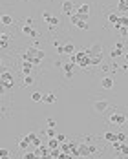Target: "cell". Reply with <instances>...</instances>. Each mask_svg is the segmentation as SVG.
Returning a JSON list of instances; mask_svg holds the SVG:
<instances>
[{
	"mask_svg": "<svg viewBox=\"0 0 128 159\" xmlns=\"http://www.w3.org/2000/svg\"><path fill=\"white\" fill-rule=\"evenodd\" d=\"M70 62H71V64H77L79 68H90V66H92V55H90V49L75 51L73 55H70Z\"/></svg>",
	"mask_w": 128,
	"mask_h": 159,
	"instance_id": "cell-1",
	"label": "cell"
},
{
	"mask_svg": "<svg viewBox=\"0 0 128 159\" xmlns=\"http://www.w3.org/2000/svg\"><path fill=\"white\" fill-rule=\"evenodd\" d=\"M46 57V53L42 51V49H38V48H27L24 53H22V59L24 60H27V62H31V64H38L42 59Z\"/></svg>",
	"mask_w": 128,
	"mask_h": 159,
	"instance_id": "cell-2",
	"label": "cell"
},
{
	"mask_svg": "<svg viewBox=\"0 0 128 159\" xmlns=\"http://www.w3.org/2000/svg\"><path fill=\"white\" fill-rule=\"evenodd\" d=\"M0 86H2V93L5 90H11L15 86V75L11 71H7V70H2V73H0Z\"/></svg>",
	"mask_w": 128,
	"mask_h": 159,
	"instance_id": "cell-3",
	"label": "cell"
},
{
	"mask_svg": "<svg viewBox=\"0 0 128 159\" xmlns=\"http://www.w3.org/2000/svg\"><path fill=\"white\" fill-rule=\"evenodd\" d=\"M75 13H79L81 20H86V22H88V16H90V4H81V5L77 7Z\"/></svg>",
	"mask_w": 128,
	"mask_h": 159,
	"instance_id": "cell-4",
	"label": "cell"
},
{
	"mask_svg": "<svg viewBox=\"0 0 128 159\" xmlns=\"http://www.w3.org/2000/svg\"><path fill=\"white\" fill-rule=\"evenodd\" d=\"M108 108H110V103H108V101H104V99H101V101H95V103H93V110H95L97 114H104Z\"/></svg>",
	"mask_w": 128,
	"mask_h": 159,
	"instance_id": "cell-5",
	"label": "cell"
},
{
	"mask_svg": "<svg viewBox=\"0 0 128 159\" xmlns=\"http://www.w3.org/2000/svg\"><path fill=\"white\" fill-rule=\"evenodd\" d=\"M75 11H77V7L73 5V2H71V0H64V2H62V13H64V15L71 16Z\"/></svg>",
	"mask_w": 128,
	"mask_h": 159,
	"instance_id": "cell-6",
	"label": "cell"
},
{
	"mask_svg": "<svg viewBox=\"0 0 128 159\" xmlns=\"http://www.w3.org/2000/svg\"><path fill=\"white\" fill-rule=\"evenodd\" d=\"M108 123L110 125H125L126 123V115H123V114H112L110 115V119H108Z\"/></svg>",
	"mask_w": 128,
	"mask_h": 159,
	"instance_id": "cell-7",
	"label": "cell"
},
{
	"mask_svg": "<svg viewBox=\"0 0 128 159\" xmlns=\"http://www.w3.org/2000/svg\"><path fill=\"white\" fill-rule=\"evenodd\" d=\"M88 49H90V55H103V44L101 42H93Z\"/></svg>",
	"mask_w": 128,
	"mask_h": 159,
	"instance_id": "cell-8",
	"label": "cell"
},
{
	"mask_svg": "<svg viewBox=\"0 0 128 159\" xmlns=\"http://www.w3.org/2000/svg\"><path fill=\"white\" fill-rule=\"evenodd\" d=\"M114 84H115V81H114L112 77H104V79H101V88H103V90H112Z\"/></svg>",
	"mask_w": 128,
	"mask_h": 159,
	"instance_id": "cell-9",
	"label": "cell"
},
{
	"mask_svg": "<svg viewBox=\"0 0 128 159\" xmlns=\"http://www.w3.org/2000/svg\"><path fill=\"white\" fill-rule=\"evenodd\" d=\"M22 33H24V35H27V37H33V38L38 35V33H37V29H33V27H31V24H24V26H22Z\"/></svg>",
	"mask_w": 128,
	"mask_h": 159,
	"instance_id": "cell-10",
	"label": "cell"
},
{
	"mask_svg": "<svg viewBox=\"0 0 128 159\" xmlns=\"http://www.w3.org/2000/svg\"><path fill=\"white\" fill-rule=\"evenodd\" d=\"M0 48H2V51H5L9 48V35L7 33H2L0 35Z\"/></svg>",
	"mask_w": 128,
	"mask_h": 159,
	"instance_id": "cell-11",
	"label": "cell"
},
{
	"mask_svg": "<svg viewBox=\"0 0 128 159\" xmlns=\"http://www.w3.org/2000/svg\"><path fill=\"white\" fill-rule=\"evenodd\" d=\"M110 55L115 59V57H119V55H123V42H117L114 48H112V51H110Z\"/></svg>",
	"mask_w": 128,
	"mask_h": 159,
	"instance_id": "cell-12",
	"label": "cell"
},
{
	"mask_svg": "<svg viewBox=\"0 0 128 159\" xmlns=\"http://www.w3.org/2000/svg\"><path fill=\"white\" fill-rule=\"evenodd\" d=\"M79 156H82V157H86V156H92V150H90V145H86V143L79 145Z\"/></svg>",
	"mask_w": 128,
	"mask_h": 159,
	"instance_id": "cell-13",
	"label": "cell"
},
{
	"mask_svg": "<svg viewBox=\"0 0 128 159\" xmlns=\"http://www.w3.org/2000/svg\"><path fill=\"white\" fill-rule=\"evenodd\" d=\"M71 68H73L71 62H64V64H62V70H64L66 79H71V77H73V70H71Z\"/></svg>",
	"mask_w": 128,
	"mask_h": 159,
	"instance_id": "cell-14",
	"label": "cell"
},
{
	"mask_svg": "<svg viewBox=\"0 0 128 159\" xmlns=\"http://www.w3.org/2000/svg\"><path fill=\"white\" fill-rule=\"evenodd\" d=\"M29 145H31V141H29V137H27V136H26V137H20V139H18V148H20V150H24V152H26Z\"/></svg>",
	"mask_w": 128,
	"mask_h": 159,
	"instance_id": "cell-15",
	"label": "cell"
},
{
	"mask_svg": "<svg viewBox=\"0 0 128 159\" xmlns=\"http://www.w3.org/2000/svg\"><path fill=\"white\" fill-rule=\"evenodd\" d=\"M48 148H49V150H60V141H59L57 137L49 139V141H48Z\"/></svg>",
	"mask_w": 128,
	"mask_h": 159,
	"instance_id": "cell-16",
	"label": "cell"
},
{
	"mask_svg": "<svg viewBox=\"0 0 128 159\" xmlns=\"http://www.w3.org/2000/svg\"><path fill=\"white\" fill-rule=\"evenodd\" d=\"M31 68H33V64H31V62H27V60H24V62H22V66H20V70H22V73H24V75H31Z\"/></svg>",
	"mask_w": 128,
	"mask_h": 159,
	"instance_id": "cell-17",
	"label": "cell"
},
{
	"mask_svg": "<svg viewBox=\"0 0 128 159\" xmlns=\"http://www.w3.org/2000/svg\"><path fill=\"white\" fill-rule=\"evenodd\" d=\"M27 137H29V141H31V145H33V146H37V148H38V146H42V141L37 137V134H33V132H31V134H27Z\"/></svg>",
	"mask_w": 128,
	"mask_h": 159,
	"instance_id": "cell-18",
	"label": "cell"
},
{
	"mask_svg": "<svg viewBox=\"0 0 128 159\" xmlns=\"http://www.w3.org/2000/svg\"><path fill=\"white\" fill-rule=\"evenodd\" d=\"M31 101H33V103H42V101H44V95H42L40 92H33V93H31Z\"/></svg>",
	"mask_w": 128,
	"mask_h": 159,
	"instance_id": "cell-19",
	"label": "cell"
},
{
	"mask_svg": "<svg viewBox=\"0 0 128 159\" xmlns=\"http://www.w3.org/2000/svg\"><path fill=\"white\" fill-rule=\"evenodd\" d=\"M55 101H57V95H53V93H46L42 103H46V104H53Z\"/></svg>",
	"mask_w": 128,
	"mask_h": 159,
	"instance_id": "cell-20",
	"label": "cell"
},
{
	"mask_svg": "<svg viewBox=\"0 0 128 159\" xmlns=\"http://www.w3.org/2000/svg\"><path fill=\"white\" fill-rule=\"evenodd\" d=\"M11 24H13V16L2 15V26H11Z\"/></svg>",
	"mask_w": 128,
	"mask_h": 159,
	"instance_id": "cell-21",
	"label": "cell"
},
{
	"mask_svg": "<svg viewBox=\"0 0 128 159\" xmlns=\"http://www.w3.org/2000/svg\"><path fill=\"white\" fill-rule=\"evenodd\" d=\"M48 24H49V29H51V31H53V29H55V27H57V26H59V18H57V16H51V18H49V22H48Z\"/></svg>",
	"mask_w": 128,
	"mask_h": 159,
	"instance_id": "cell-22",
	"label": "cell"
},
{
	"mask_svg": "<svg viewBox=\"0 0 128 159\" xmlns=\"http://www.w3.org/2000/svg\"><path fill=\"white\" fill-rule=\"evenodd\" d=\"M103 62V55H92V66H97Z\"/></svg>",
	"mask_w": 128,
	"mask_h": 159,
	"instance_id": "cell-23",
	"label": "cell"
},
{
	"mask_svg": "<svg viewBox=\"0 0 128 159\" xmlns=\"http://www.w3.org/2000/svg\"><path fill=\"white\" fill-rule=\"evenodd\" d=\"M70 22H71L73 26H77V24L81 22V16H79V13H73V15L70 16Z\"/></svg>",
	"mask_w": 128,
	"mask_h": 159,
	"instance_id": "cell-24",
	"label": "cell"
},
{
	"mask_svg": "<svg viewBox=\"0 0 128 159\" xmlns=\"http://www.w3.org/2000/svg\"><path fill=\"white\" fill-rule=\"evenodd\" d=\"M64 53L73 55V53H75V46H73V44H66V46H64Z\"/></svg>",
	"mask_w": 128,
	"mask_h": 159,
	"instance_id": "cell-25",
	"label": "cell"
},
{
	"mask_svg": "<svg viewBox=\"0 0 128 159\" xmlns=\"http://www.w3.org/2000/svg\"><path fill=\"white\" fill-rule=\"evenodd\" d=\"M33 82H35V79L31 75H24V86H33Z\"/></svg>",
	"mask_w": 128,
	"mask_h": 159,
	"instance_id": "cell-26",
	"label": "cell"
},
{
	"mask_svg": "<svg viewBox=\"0 0 128 159\" xmlns=\"http://www.w3.org/2000/svg\"><path fill=\"white\" fill-rule=\"evenodd\" d=\"M44 134H46V136H48L49 139H53V137H57V132H55V128H48V130H46Z\"/></svg>",
	"mask_w": 128,
	"mask_h": 159,
	"instance_id": "cell-27",
	"label": "cell"
},
{
	"mask_svg": "<svg viewBox=\"0 0 128 159\" xmlns=\"http://www.w3.org/2000/svg\"><path fill=\"white\" fill-rule=\"evenodd\" d=\"M104 139H106L108 143H114V141H115V134H112V132H106V134H104Z\"/></svg>",
	"mask_w": 128,
	"mask_h": 159,
	"instance_id": "cell-28",
	"label": "cell"
},
{
	"mask_svg": "<svg viewBox=\"0 0 128 159\" xmlns=\"http://www.w3.org/2000/svg\"><path fill=\"white\" fill-rule=\"evenodd\" d=\"M115 141H121V143H125V141H126V134H123V132L115 134Z\"/></svg>",
	"mask_w": 128,
	"mask_h": 159,
	"instance_id": "cell-29",
	"label": "cell"
},
{
	"mask_svg": "<svg viewBox=\"0 0 128 159\" xmlns=\"http://www.w3.org/2000/svg\"><path fill=\"white\" fill-rule=\"evenodd\" d=\"M22 159H37V154H35V152L31 154V152H27V150H26V152H24V156H22Z\"/></svg>",
	"mask_w": 128,
	"mask_h": 159,
	"instance_id": "cell-30",
	"label": "cell"
},
{
	"mask_svg": "<svg viewBox=\"0 0 128 159\" xmlns=\"http://www.w3.org/2000/svg\"><path fill=\"white\" fill-rule=\"evenodd\" d=\"M77 27H79V29H88V22H86V20H81V22L77 24Z\"/></svg>",
	"mask_w": 128,
	"mask_h": 159,
	"instance_id": "cell-31",
	"label": "cell"
},
{
	"mask_svg": "<svg viewBox=\"0 0 128 159\" xmlns=\"http://www.w3.org/2000/svg\"><path fill=\"white\" fill-rule=\"evenodd\" d=\"M46 123H48V128H55V126H57L55 119H51V117H48V121H46Z\"/></svg>",
	"mask_w": 128,
	"mask_h": 159,
	"instance_id": "cell-32",
	"label": "cell"
},
{
	"mask_svg": "<svg viewBox=\"0 0 128 159\" xmlns=\"http://www.w3.org/2000/svg\"><path fill=\"white\" fill-rule=\"evenodd\" d=\"M121 156H125V157H128V145H123V148H121V152H119Z\"/></svg>",
	"mask_w": 128,
	"mask_h": 159,
	"instance_id": "cell-33",
	"label": "cell"
},
{
	"mask_svg": "<svg viewBox=\"0 0 128 159\" xmlns=\"http://www.w3.org/2000/svg\"><path fill=\"white\" fill-rule=\"evenodd\" d=\"M55 46H57V53L62 55V53H64V46H60V44H57V42H55Z\"/></svg>",
	"mask_w": 128,
	"mask_h": 159,
	"instance_id": "cell-34",
	"label": "cell"
},
{
	"mask_svg": "<svg viewBox=\"0 0 128 159\" xmlns=\"http://www.w3.org/2000/svg\"><path fill=\"white\" fill-rule=\"evenodd\" d=\"M42 18H44L46 22H49V18H51V15H49L48 11H44V13H42Z\"/></svg>",
	"mask_w": 128,
	"mask_h": 159,
	"instance_id": "cell-35",
	"label": "cell"
},
{
	"mask_svg": "<svg viewBox=\"0 0 128 159\" xmlns=\"http://www.w3.org/2000/svg\"><path fill=\"white\" fill-rule=\"evenodd\" d=\"M57 139H59L60 143H66V136H64V134H57Z\"/></svg>",
	"mask_w": 128,
	"mask_h": 159,
	"instance_id": "cell-36",
	"label": "cell"
},
{
	"mask_svg": "<svg viewBox=\"0 0 128 159\" xmlns=\"http://www.w3.org/2000/svg\"><path fill=\"white\" fill-rule=\"evenodd\" d=\"M119 33H121V37H126V35H128V27H121Z\"/></svg>",
	"mask_w": 128,
	"mask_h": 159,
	"instance_id": "cell-37",
	"label": "cell"
},
{
	"mask_svg": "<svg viewBox=\"0 0 128 159\" xmlns=\"http://www.w3.org/2000/svg\"><path fill=\"white\" fill-rule=\"evenodd\" d=\"M70 157V154H64V152H60L59 156H57V159H68Z\"/></svg>",
	"mask_w": 128,
	"mask_h": 159,
	"instance_id": "cell-38",
	"label": "cell"
},
{
	"mask_svg": "<svg viewBox=\"0 0 128 159\" xmlns=\"http://www.w3.org/2000/svg\"><path fill=\"white\" fill-rule=\"evenodd\" d=\"M7 154H9V152H7L5 148H0V156H7Z\"/></svg>",
	"mask_w": 128,
	"mask_h": 159,
	"instance_id": "cell-39",
	"label": "cell"
},
{
	"mask_svg": "<svg viewBox=\"0 0 128 159\" xmlns=\"http://www.w3.org/2000/svg\"><path fill=\"white\" fill-rule=\"evenodd\" d=\"M0 159H11V157H9V154H7V156H0Z\"/></svg>",
	"mask_w": 128,
	"mask_h": 159,
	"instance_id": "cell-40",
	"label": "cell"
},
{
	"mask_svg": "<svg viewBox=\"0 0 128 159\" xmlns=\"http://www.w3.org/2000/svg\"><path fill=\"white\" fill-rule=\"evenodd\" d=\"M125 59H126V62H128V53H125Z\"/></svg>",
	"mask_w": 128,
	"mask_h": 159,
	"instance_id": "cell-41",
	"label": "cell"
},
{
	"mask_svg": "<svg viewBox=\"0 0 128 159\" xmlns=\"http://www.w3.org/2000/svg\"><path fill=\"white\" fill-rule=\"evenodd\" d=\"M68 159H73V156H70V157H68Z\"/></svg>",
	"mask_w": 128,
	"mask_h": 159,
	"instance_id": "cell-42",
	"label": "cell"
},
{
	"mask_svg": "<svg viewBox=\"0 0 128 159\" xmlns=\"http://www.w3.org/2000/svg\"><path fill=\"white\" fill-rule=\"evenodd\" d=\"M126 123H128V115H126Z\"/></svg>",
	"mask_w": 128,
	"mask_h": 159,
	"instance_id": "cell-43",
	"label": "cell"
}]
</instances>
